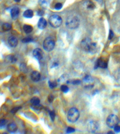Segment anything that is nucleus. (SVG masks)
<instances>
[{"instance_id": "39448f33", "label": "nucleus", "mask_w": 120, "mask_h": 134, "mask_svg": "<svg viewBox=\"0 0 120 134\" xmlns=\"http://www.w3.org/2000/svg\"><path fill=\"white\" fill-rule=\"evenodd\" d=\"M49 22L52 27L54 28H58L61 25L62 23V19L59 15L54 14L50 16Z\"/></svg>"}, {"instance_id": "c9c22d12", "label": "nucleus", "mask_w": 120, "mask_h": 134, "mask_svg": "<svg viewBox=\"0 0 120 134\" xmlns=\"http://www.w3.org/2000/svg\"><path fill=\"white\" fill-rule=\"evenodd\" d=\"M59 66V63L57 62H55L52 64V66L51 67V68H57V66Z\"/></svg>"}, {"instance_id": "0eeeda50", "label": "nucleus", "mask_w": 120, "mask_h": 134, "mask_svg": "<svg viewBox=\"0 0 120 134\" xmlns=\"http://www.w3.org/2000/svg\"><path fill=\"white\" fill-rule=\"evenodd\" d=\"M100 128V124L96 120H91L87 125V131L90 133H94L97 132Z\"/></svg>"}, {"instance_id": "f704fd0d", "label": "nucleus", "mask_w": 120, "mask_h": 134, "mask_svg": "<svg viewBox=\"0 0 120 134\" xmlns=\"http://www.w3.org/2000/svg\"><path fill=\"white\" fill-rule=\"evenodd\" d=\"M113 37H114V33H113V32L112 31V30H110V33H109V39H112Z\"/></svg>"}, {"instance_id": "a19ab883", "label": "nucleus", "mask_w": 120, "mask_h": 134, "mask_svg": "<svg viewBox=\"0 0 120 134\" xmlns=\"http://www.w3.org/2000/svg\"><path fill=\"white\" fill-rule=\"evenodd\" d=\"M2 134H8V133H7V132H3Z\"/></svg>"}, {"instance_id": "dca6fc26", "label": "nucleus", "mask_w": 120, "mask_h": 134, "mask_svg": "<svg viewBox=\"0 0 120 134\" xmlns=\"http://www.w3.org/2000/svg\"><path fill=\"white\" fill-rule=\"evenodd\" d=\"M34 13L33 11L32 10H27L24 12L23 13V16L25 18L30 19L33 16Z\"/></svg>"}, {"instance_id": "423d86ee", "label": "nucleus", "mask_w": 120, "mask_h": 134, "mask_svg": "<svg viewBox=\"0 0 120 134\" xmlns=\"http://www.w3.org/2000/svg\"><path fill=\"white\" fill-rule=\"evenodd\" d=\"M119 123V118L115 114L110 115L106 118V123L108 126L111 128H114Z\"/></svg>"}, {"instance_id": "5701e85b", "label": "nucleus", "mask_w": 120, "mask_h": 134, "mask_svg": "<svg viewBox=\"0 0 120 134\" xmlns=\"http://www.w3.org/2000/svg\"><path fill=\"white\" fill-rule=\"evenodd\" d=\"M48 84H49V86L50 88L53 89L55 87H57L58 86V83L57 82H51L50 81H48Z\"/></svg>"}, {"instance_id": "79ce46f5", "label": "nucleus", "mask_w": 120, "mask_h": 134, "mask_svg": "<svg viewBox=\"0 0 120 134\" xmlns=\"http://www.w3.org/2000/svg\"><path fill=\"white\" fill-rule=\"evenodd\" d=\"M119 1H120V0H119Z\"/></svg>"}, {"instance_id": "ddd939ff", "label": "nucleus", "mask_w": 120, "mask_h": 134, "mask_svg": "<svg viewBox=\"0 0 120 134\" xmlns=\"http://www.w3.org/2000/svg\"><path fill=\"white\" fill-rule=\"evenodd\" d=\"M20 14V10L18 7H14L11 11V18L13 20H16L18 19V16Z\"/></svg>"}, {"instance_id": "cd10ccee", "label": "nucleus", "mask_w": 120, "mask_h": 134, "mask_svg": "<svg viewBox=\"0 0 120 134\" xmlns=\"http://www.w3.org/2000/svg\"><path fill=\"white\" fill-rule=\"evenodd\" d=\"M49 115H50V117L51 118V119L52 122H54L55 118V113L54 111H50L49 112Z\"/></svg>"}, {"instance_id": "c756f323", "label": "nucleus", "mask_w": 120, "mask_h": 134, "mask_svg": "<svg viewBox=\"0 0 120 134\" xmlns=\"http://www.w3.org/2000/svg\"><path fill=\"white\" fill-rule=\"evenodd\" d=\"M9 60L12 63H15L17 61L18 59H17V58L15 56L11 55L9 57Z\"/></svg>"}, {"instance_id": "f257e3e1", "label": "nucleus", "mask_w": 120, "mask_h": 134, "mask_svg": "<svg viewBox=\"0 0 120 134\" xmlns=\"http://www.w3.org/2000/svg\"><path fill=\"white\" fill-rule=\"evenodd\" d=\"M81 46L83 50L86 52L90 54H95L98 51V45L96 43L93 42L89 38L84 39L81 43Z\"/></svg>"}, {"instance_id": "b1692460", "label": "nucleus", "mask_w": 120, "mask_h": 134, "mask_svg": "<svg viewBox=\"0 0 120 134\" xmlns=\"http://www.w3.org/2000/svg\"><path fill=\"white\" fill-rule=\"evenodd\" d=\"M60 89H61V90L62 92H63L64 93H65V94L68 93V92H69V90H70L69 87L68 86L65 85H61Z\"/></svg>"}, {"instance_id": "f8f14e48", "label": "nucleus", "mask_w": 120, "mask_h": 134, "mask_svg": "<svg viewBox=\"0 0 120 134\" xmlns=\"http://www.w3.org/2000/svg\"><path fill=\"white\" fill-rule=\"evenodd\" d=\"M8 43L11 47H15L18 44V40L14 36H10L8 39Z\"/></svg>"}, {"instance_id": "72a5a7b5", "label": "nucleus", "mask_w": 120, "mask_h": 134, "mask_svg": "<svg viewBox=\"0 0 120 134\" xmlns=\"http://www.w3.org/2000/svg\"><path fill=\"white\" fill-rule=\"evenodd\" d=\"M54 100V96L53 95H50L48 97V102L50 103H52Z\"/></svg>"}, {"instance_id": "aec40b11", "label": "nucleus", "mask_w": 120, "mask_h": 134, "mask_svg": "<svg viewBox=\"0 0 120 134\" xmlns=\"http://www.w3.org/2000/svg\"><path fill=\"white\" fill-rule=\"evenodd\" d=\"M12 29V25L8 23H5L2 25V31L4 32L9 31Z\"/></svg>"}, {"instance_id": "bb28decb", "label": "nucleus", "mask_w": 120, "mask_h": 134, "mask_svg": "<svg viewBox=\"0 0 120 134\" xmlns=\"http://www.w3.org/2000/svg\"><path fill=\"white\" fill-rule=\"evenodd\" d=\"M83 81L86 83H89L90 82H92L93 81V78L92 77L89 75H87L83 78Z\"/></svg>"}, {"instance_id": "e433bc0d", "label": "nucleus", "mask_w": 120, "mask_h": 134, "mask_svg": "<svg viewBox=\"0 0 120 134\" xmlns=\"http://www.w3.org/2000/svg\"><path fill=\"white\" fill-rule=\"evenodd\" d=\"M37 14H38L39 16H42V15L44 14V12H43V11H42V10H39V11L37 12Z\"/></svg>"}, {"instance_id": "ea45409f", "label": "nucleus", "mask_w": 120, "mask_h": 134, "mask_svg": "<svg viewBox=\"0 0 120 134\" xmlns=\"http://www.w3.org/2000/svg\"><path fill=\"white\" fill-rule=\"evenodd\" d=\"M14 1L16 2H19L21 1V0H14Z\"/></svg>"}, {"instance_id": "20e7f679", "label": "nucleus", "mask_w": 120, "mask_h": 134, "mask_svg": "<svg viewBox=\"0 0 120 134\" xmlns=\"http://www.w3.org/2000/svg\"><path fill=\"white\" fill-rule=\"evenodd\" d=\"M55 42L54 39L52 37H46L43 44V47L45 51L46 52H51L54 48Z\"/></svg>"}, {"instance_id": "9b49d317", "label": "nucleus", "mask_w": 120, "mask_h": 134, "mask_svg": "<svg viewBox=\"0 0 120 134\" xmlns=\"http://www.w3.org/2000/svg\"><path fill=\"white\" fill-rule=\"evenodd\" d=\"M41 74L37 71H34L31 74V78L34 82H38L41 79Z\"/></svg>"}, {"instance_id": "a878e982", "label": "nucleus", "mask_w": 120, "mask_h": 134, "mask_svg": "<svg viewBox=\"0 0 120 134\" xmlns=\"http://www.w3.org/2000/svg\"><path fill=\"white\" fill-rule=\"evenodd\" d=\"M33 38H32L31 37H25L24 38H23L22 39V42L24 43H30V42H33Z\"/></svg>"}, {"instance_id": "393cba45", "label": "nucleus", "mask_w": 120, "mask_h": 134, "mask_svg": "<svg viewBox=\"0 0 120 134\" xmlns=\"http://www.w3.org/2000/svg\"><path fill=\"white\" fill-rule=\"evenodd\" d=\"M7 123V119H0V129L4 128Z\"/></svg>"}, {"instance_id": "58836bf2", "label": "nucleus", "mask_w": 120, "mask_h": 134, "mask_svg": "<svg viewBox=\"0 0 120 134\" xmlns=\"http://www.w3.org/2000/svg\"><path fill=\"white\" fill-rule=\"evenodd\" d=\"M95 1L99 3H102L103 2V0H95Z\"/></svg>"}, {"instance_id": "f3484780", "label": "nucleus", "mask_w": 120, "mask_h": 134, "mask_svg": "<svg viewBox=\"0 0 120 134\" xmlns=\"http://www.w3.org/2000/svg\"><path fill=\"white\" fill-rule=\"evenodd\" d=\"M23 31H24V32L26 34H29V33H31L33 31V27L32 26L28 24H25L24 25V26L23 27Z\"/></svg>"}, {"instance_id": "2eb2a0df", "label": "nucleus", "mask_w": 120, "mask_h": 134, "mask_svg": "<svg viewBox=\"0 0 120 134\" xmlns=\"http://www.w3.org/2000/svg\"><path fill=\"white\" fill-rule=\"evenodd\" d=\"M30 103L33 106L36 107L39 106L40 103H41V100L38 97L34 96L31 99Z\"/></svg>"}, {"instance_id": "9d476101", "label": "nucleus", "mask_w": 120, "mask_h": 134, "mask_svg": "<svg viewBox=\"0 0 120 134\" xmlns=\"http://www.w3.org/2000/svg\"><path fill=\"white\" fill-rule=\"evenodd\" d=\"M6 129L7 132L11 133H13L17 131L18 127L17 125L14 122H11L8 124L6 126Z\"/></svg>"}, {"instance_id": "a211bd4d", "label": "nucleus", "mask_w": 120, "mask_h": 134, "mask_svg": "<svg viewBox=\"0 0 120 134\" xmlns=\"http://www.w3.org/2000/svg\"><path fill=\"white\" fill-rule=\"evenodd\" d=\"M84 5L87 9L90 10H93L95 7L94 4L91 1H86L85 4H84Z\"/></svg>"}, {"instance_id": "7ed1b4c3", "label": "nucleus", "mask_w": 120, "mask_h": 134, "mask_svg": "<svg viewBox=\"0 0 120 134\" xmlns=\"http://www.w3.org/2000/svg\"><path fill=\"white\" fill-rule=\"evenodd\" d=\"M79 24V20L77 16H72L69 17L66 21V25L70 29H75L77 28Z\"/></svg>"}, {"instance_id": "4c0bfd02", "label": "nucleus", "mask_w": 120, "mask_h": 134, "mask_svg": "<svg viewBox=\"0 0 120 134\" xmlns=\"http://www.w3.org/2000/svg\"><path fill=\"white\" fill-rule=\"evenodd\" d=\"M107 134H115L114 132L113 131H112V130H110V131H109L107 133Z\"/></svg>"}, {"instance_id": "473e14b6", "label": "nucleus", "mask_w": 120, "mask_h": 134, "mask_svg": "<svg viewBox=\"0 0 120 134\" xmlns=\"http://www.w3.org/2000/svg\"><path fill=\"white\" fill-rule=\"evenodd\" d=\"M113 128H114V131L116 133L120 132V126L119 125H116Z\"/></svg>"}, {"instance_id": "6e6552de", "label": "nucleus", "mask_w": 120, "mask_h": 134, "mask_svg": "<svg viewBox=\"0 0 120 134\" xmlns=\"http://www.w3.org/2000/svg\"><path fill=\"white\" fill-rule=\"evenodd\" d=\"M99 68L103 69H106L108 68V63L104 60H102L101 58L98 59L94 65V69L95 70H97Z\"/></svg>"}, {"instance_id": "412c9836", "label": "nucleus", "mask_w": 120, "mask_h": 134, "mask_svg": "<svg viewBox=\"0 0 120 134\" xmlns=\"http://www.w3.org/2000/svg\"><path fill=\"white\" fill-rule=\"evenodd\" d=\"M67 84H71L74 85H78L81 84L82 81L80 79H71L67 81Z\"/></svg>"}, {"instance_id": "4be33fe9", "label": "nucleus", "mask_w": 120, "mask_h": 134, "mask_svg": "<svg viewBox=\"0 0 120 134\" xmlns=\"http://www.w3.org/2000/svg\"><path fill=\"white\" fill-rule=\"evenodd\" d=\"M20 70L23 72V73H26L28 72V69H27V66L26 64L22 63L20 65Z\"/></svg>"}, {"instance_id": "6ab92c4d", "label": "nucleus", "mask_w": 120, "mask_h": 134, "mask_svg": "<svg viewBox=\"0 0 120 134\" xmlns=\"http://www.w3.org/2000/svg\"><path fill=\"white\" fill-rule=\"evenodd\" d=\"M39 4L43 8H46L49 6L50 0H39Z\"/></svg>"}, {"instance_id": "c85d7f7f", "label": "nucleus", "mask_w": 120, "mask_h": 134, "mask_svg": "<svg viewBox=\"0 0 120 134\" xmlns=\"http://www.w3.org/2000/svg\"><path fill=\"white\" fill-rule=\"evenodd\" d=\"M75 131V129L73 127H68L66 130V133L69 134V133H72L74 132Z\"/></svg>"}, {"instance_id": "2f4dec72", "label": "nucleus", "mask_w": 120, "mask_h": 134, "mask_svg": "<svg viewBox=\"0 0 120 134\" xmlns=\"http://www.w3.org/2000/svg\"><path fill=\"white\" fill-rule=\"evenodd\" d=\"M63 7V5L62 3H58L56 4L55 5V6H54V8L57 10H61L62 8Z\"/></svg>"}, {"instance_id": "4468645a", "label": "nucleus", "mask_w": 120, "mask_h": 134, "mask_svg": "<svg viewBox=\"0 0 120 134\" xmlns=\"http://www.w3.org/2000/svg\"><path fill=\"white\" fill-rule=\"evenodd\" d=\"M46 25H47V22L46 20L43 18H40L37 24L38 28L41 30H43L46 28Z\"/></svg>"}, {"instance_id": "7c9ffc66", "label": "nucleus", "mask_w": 120, "mask_h": 134, "mask_svg": "<svg viewBox=\"0 0 120 134\" xmlns=\"http://www.w3.org/2000/svg\"><path fill=\"white\" fill-rule=\"evenodd\" d=\"M20 109H21V107H14L12 109V110L11 111V113L13 114H15L16 113H17L18 111H19Z\"/></svg>"}, {"instance_id": "f03ea898", "label": "nucleus", "mask_w": 120, "mask_h": 134, "mask_svg": "<svg viewBox=\"0 0 120 134\" xmlns=\"http://www.w3.org/2000/svg\"><path fill=\"white\" fill-rule=\"evenodd\" d=\"M79 112L76 107L70 108L68 111L67 115V118L69 122L74 123L77 122L79 117Z\"/></svg>"}, {"instance_id": "1a4fd4ad", "label": "nucleus", "mask_w": 120, "mask_h": 134, "mask_svg": "<svg viewBox=\"0 0 120 134\" xmlns=\"http://www.w3.org/2000/svg\"><path fill=\"white\" fill-rule=\"evenodd\" d=\"M33 55L34 57L38 61H41L44 57V53L41 49L36 48L34 49L33 52Z\"/></svg>"}]
</instances>
